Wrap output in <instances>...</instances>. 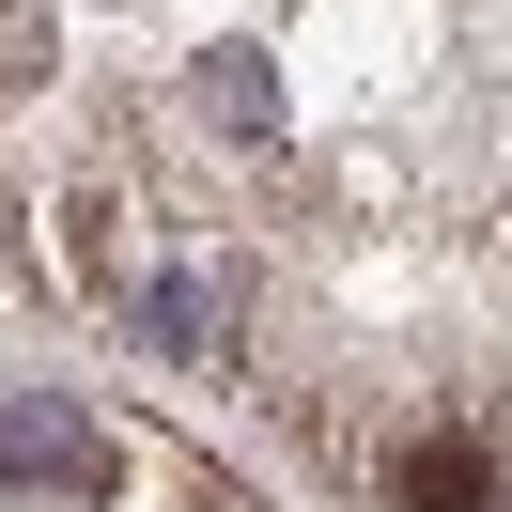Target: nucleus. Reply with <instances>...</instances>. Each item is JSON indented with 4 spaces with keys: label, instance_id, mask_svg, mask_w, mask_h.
Returning a JSON list of instances; mask_svg holds the SVG:
<instances>
[{
    "label": "nucleus",
    "instance_id": "2",
    "mask_svg": "<svg viewBox=\"0 0 512 512\" xmlns=\"http://www.w3.org/2000/svg\"><path fill=\"white\" fill-rule=\"evenodd\" d=\"M373 481H388L404 512H497V450H481L466 419H419V435H404V466H373Z\"/></svg>",
    "mask_w": 512,
    "mask_h": 512
},
{
    "label": "nucleus",
    "instance_id": "3",
    "mask_svg": "<svg viewBox=\"0 0 512 512\" xmlns=\"http://www.w3.org/2000/svg\"><path fill=\"white\" fill-rule=\"evenodd\" d=\"M109 466V435L78 404H0V481H94Z\"/></svg>",
    "mask_w": 512,
    "mask_h": 512
},
{
    "label": "nucleus",
    "instance_id": "4",
    "mask_svg": "<svg viewBox=\"0 0 512 512\" xmlns=\"http://www.w3.org/2000/svg\"><path fill=\"white\" fill-rule=\"evenodd\" d=\"M47 78V0H0V94H32Z\"/></svg>",
    "mask_w": 512,
    "mask_h": 512
},
{
    "label": "nucleus",
    "instance_id": "1",
    "mask_svg": "<svg viewBox=\"0 0 512 512\" xmlns=\"http://www.w3.org/2000/svg\"><path fill=\"white\" fill-rule=\"evenodd\" d=\"M140 326H156L171 357H233L249 342V264L202 249V264H171V280H140Z\"/></svg>",
    "mask_w": 512,
    "mask_h": 512
}]
</instances>
